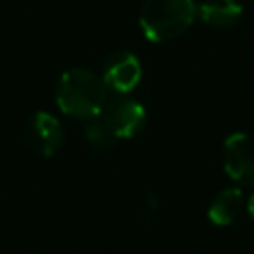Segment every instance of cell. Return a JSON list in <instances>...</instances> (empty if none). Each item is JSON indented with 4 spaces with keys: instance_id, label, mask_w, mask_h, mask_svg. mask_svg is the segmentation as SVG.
I'll list each match as a JSON object with an SVG mask.
<instances>
[{
    "instance_id": "obj_1",
    "label": "cell",
    "mask_w": 254,
    "mask_h": 254,
    "mask_svg": "<svg viewBox=\"0 0 254 254\" xmlns=\"http://www.w3.org/2000/svg\"><path fill=\"white\" fill-rule=\"evenodd\" d=\"M109 89L101 75L85 67H73L60 75L56 83V105L75 119H93L109 99Z\"/></svg>"
},
{
    "instance_id": "obj_2",
    "label": "cell",
    "mask_w": 254,
    "mask_h": 254,
    "mask_svg": "<svg viewBox=\"0 0 254 254\" xmlns=\"http://www.w3.org/2000/svg\"><path fill=\"white\" fill-rule=\"evenodd\" d=\"M194 18V0H145L139 12V26L149 42H167L185 34Z\"/></svg>"
},
{
    "instance_id": "obj_3",
    "label": "cell",
    "mask_w": 254,
    "mask_h": 254,
    "mask_svg": "<svg viewBox=\"0 0 254 254\" xmlns=\"http://www.w3.org/2000/svg\"><path fill=\"white\" fill-rule=\"evenodd\" d=\"M99 115L117 139H131L145 127L147 111L137 99L117 93L105 101Z\"/></svg>"
},
{
    "instance_id": "obj_4",
    "label": "cell",
    "mask_w": 254,
    "mask_h": 254,
    "mask_svg": "<svg viewBox=\"0 0 254 254\" xmlns=\"http://www.w3.org/2000/svg\"><path fill=\"white\" fill-rule=\"evenodd\" d=\"M222 165L232 181L254 187V135L232 133L222 145Z\"/></svg>"
},
{
    "instance_id": "obj_5",
    "label": "cell",
    "mask_w": 254,
    "mask_h": 254,
    "mask_svg": "<svg viewBox=\"0 0 254 254\" xmlns=\"http://www.w3.org/2000/svg\"><path fill=\"white\" fill-rule=\"evenodd\" d=\"M24 141L30 151L40 157H54L64 143L62 123L48 111H36L30 115L24 127Z\"/></svg>"
},
{
    "instance_id": "obj_6",
    "label": "cell",
    "mask_w": 254,
    "mask_h": 254,
    "mask_svg": "<svg viewBox=\"0 0 254 254\" xmlns=\"http://www.w3.org/2000/svg\"><path fill=\"white\" fill-rule=\"evenodd\" d=\"M141 62L129 50H117L109 54L101 69V77L107 89L123 95H129L137 87V83L141 81Z\"/></svg>"
},
{
    "instance_id": "obj_7",
    "label": "cell",
    "mask_w": 254,
    "mask_h": 254,
    "mask_svg": "<svg viewBox=\"0 0 254 254\" xmlns=\"http://www.w3.org/2000/svg\"><path fill=\"white\" fill-rule=\"evenodd\" d=\"M198 18L216 30H226L236 24V20L242 16V8L236 0H206L200 6H196Z\"/></svg>"
},
{
    "instance_id": "obj_8",
    "label": "cell",
    "mask_w": 254,
    "mask_h": 254,
    "mask_svg": "<svg viewBox=\"0 0 254 254\" xmlns=\"http://www.w3.org/2000/svg\"><path fill=\"white\" fill-rule=\"evenodd\" d=\"M242 204H244V198L240 189L236 187L222 189L208 206V218L218 226H226L236 220V216L242 210Z\"/></svg>"
},
{
    "instance_id": "obj_9",
    "label": "cell",
    "mask_w": 254,
    "mask_h": 254,
    "mask_svg": "<svg viewBox=\"0 0 254 254\" xmlns=\"http://www.w3.org/2000/svg\"><path fill=\"white\" fill-rule=\"evenodd\" d=\"M85 141L87 145L97 153H107L115 147L117 137L111 133V129L103 123V119L97 115L93 119H87L85 125Z\"/></svg>"
},
{
    "instance_id": "obj_10",
    "label": "cell",
    "mask_w": 254,
    "mask_h": 254,
    "mask_svg": "<svg viewBox=\"0 0 254 254\" xmlns=\"http://www.w3.org/2000/svg\"><path fill=\"white\" fill-rule=\"evenodd\" d=\"M246 206H248V214H250V216H252V220H254V192L250 194V198H248V204H246Z\"/></svg>"
}]
</instances>
